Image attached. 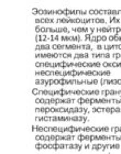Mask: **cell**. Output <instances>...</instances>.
Wrapping results in <instances>:
<instances>
[{
	"label": "cell",
	"instance_id": "484cf974",
	"mask_svg": "<svg viewBox=\"0 0 121 154\" xmlns=\"http://www.w3.org/2000/svg\"><path fill=\"white\" fill-rule=\"evenodd\" d=\"M112 55L109 54V53H92V57H104V58H108L111 57Z\"/></svg>",
	"mask_w": 121,
	"mask_h": 154
},
{
	"label": "cell",
	"instance_id": "e0dca14e",
	"mask_svg": "<svg viewBox=\"0 0 121 154\" xmlns=\"http://www.w3.org/2000/svg\"><path fill=\"white\" fill-rule=\"evenodd\" d=\"M92 33H88V34H86L85 35V38H84V41L86 40V41L88 42H99V41H106L107 40V38H106L105 35H95V36H92Z\"/></svg>",
	"mask_w": 121,
	"mask_h": 154
},
{
	"label": "cell",
	"instance_id": "9c48e42d",
	"mask_svg": "<svg viewBox=\"0 0 121 154\" xmlns=\"http://www.w3.org/2000/svg\"><path fill=\"white\" fill-rule=\"evenodd\" d=\"M35 148L40 150V149H53V150H57V149H76L80 150L82 148H85L82 144H36Z\"/></svg>",
	"mask_w": 121,
	"mask_h": 154
},
{
	"label": "cell",
	"instance_id": "1f68e13d",
	"mask_svg": "<svg viewBox=\"0 0 121 154\" xmlns=\"http://www.w3.org/2000/svg\"><path fill=\"white\" fill-rule=\"evenodd\" d=\"M112 57H115V58H121V54H118V53H116V54H112Z\"/></svg>",
	"mask_w": 121,
	"mask_h": 154
},
{
	"label": "cell",
	"instance_id": "cb8c5ba5",
	"mask_svg": "<svg viewBox=\"0 0 121 154\" xmlns=\"http://www.w3.org/2000/svg\"><path fill=\"white\" fill-rule=\"evenodd\" d=\"M98 50H101V48H105V50H115V48H118V50H121V45H98L97 46Z\"/></svg>",
	"mask_w": 121,
	"mask_h": 154
},
{
	"label": "cell",
	"instance_id": "52a82bcc",
	"mask_svg": "<svg viewBox=\"0 0 121 154\" xmlns=\"http://www.w3.org/2000/svg\"><path fill=\"white\" fill-rule=\"evenodd\" d=\"M55 22L57 23H64V24H68V23H83V24H89V23H105L104 19H96V18H89V19H70V18H60L57 19Z\"/></svg>",
	"mask_w": 121,
	"mask_h": 154
},
{
	"label": "cell",
	"instance_id": "7402d4cb",
	"mask_svg": "<svg viewBox=\"0 0 121 154\" xmlns=\"http://www.w3.org/2000/svg\"><path fill=\"white\" fill-rule=\"evenodd\" d=\"M73 31L76 33H94L95 32V28H73Z\"/></svg>",
	"mask_w": 121,
	"mask_h": 154
},
{
	"label": "cell",
	"instance_id": "f546056e",
	"mask_svg": "<svg viewBox=\"0 0 121 154\" xmlns=\"http://www.w3.org/2000/svg\"><path fill=\"white\" fill-rule=\"evenodd\" d=\"M50 44H45V45H38L36 48H35V51H40V50H50Z\"/></svg>",
	"mask_w": 121,
	"mask_h": 154
},
{
	"label": "cell",
	"instance_id": "5bb4252c",
	"mask_svg": "<svg viewBox=\"0 0 121 154\" xmlns=\"http://www.w3.org/2000/svg\"><path fill=\"white\" fill-rule=\"evenodd\" d=\"M75 99H60V98H53V99H35V103L39 105H58V103H73Z\"/></svg>",
	"mask_w": 121,
	"mask_h": 154
},
{
	"label": "cell",
	"instance_id": "ba28073f",
	"mask_svg": "<svg viewBox=\"0 0 121 154\" xmlns=\"http://www.w3.org/2000/svg\"><path fill=\"white\" fill-rule=\"evenodd\" d=\"M36 121H79L86 122V117H36Z\"/></svg>",
	"mask_w": 121,
	"mask_h": 154
},
{
	"label": "cell",
	"instance_id": "30bf717a",
	"mask_svg": "<svg viewBox=\"0 0 121 154\" xmlns=\"http://www.w3.org/2000/svg\"><path fill=\"white\" fill-rule=\"evenodd\" d=\"M74 139H76L73 135H66V137H60V135H36L35 140L36 141H52V142H58V141H72Z\"/></svg>",
	"mask_w": 121,
	"mask_h": 154
},
{
	"label": "cell",
	"instance_id": "8fae6325",
	"mask_svg": "<svg viewBox=\"0 0 121 154\" xmlns=\"http://www.w3.org/2000/svg\"><path fill=\"white\" fill-rule=\"evenodd\" d=\"M52 48L54 50H90L89 44H53Z\"/></svg>",
	"mask_w": 121,
	"mask_h": 154
},
{
	"label": "cell",
	"instance_id": "83f0119b",
	"mask_svg": "<svg viewBox=\"0 0 121 154\" xmlns=\"http://www.w3.org/2000/svg\"><path fill=\"white\" fill-rule=\"evenodd\" d=\"M104 67H121V63H102Z\"/></svg>",
	"mask_w": 121,
	"mask_h": 154
},
{
	"label": "cell",
	"instance_id": "7c38bea8",
	"mask_svg": "<svg viewBox=\"0 0 121 154\" xmlns=\"http://www.w3.org/2000/svg\"><path fill=\"white\" fill-rule=\"evenodd\" d=\"M77 103H79L80 105L83 103H89V105H94V103H121V101L115 99H94V98H78Z\"/></svg>",
	"mask_w": 121,
	"mask_h": 154
},
{
	"label": "cell",
	"instance_id": "6da1fadb",
	"mask_svg": "<svg viewBox=\"0 0 121 154\" xmlns=\"http://www.w3.org/2000/svg\"><path fill=\"white\" fill-rule=\"evenodd\" d=\"M36 76H109L111 75L110 71H76V69H70V71H41L35 73Z\"/></svg>",
	"mask_w": 121,
	"mask_h": 154
},
{
	"label": "cell",
	"instance_id": "4316f807",
	"mask_svg": "<svg viewBox=\"0 0 121 154\" xmlns=\"http://www.w3.org/2000/svg\"><path fill=\"white\" fill-rule=\"evenodd\" d=\"M36 23H54L55 21L53 19H50V18H45V19H36L35 20Z\"/></svg>",
	"mask_w": 121,
	"mask_h": 154
},
{
	"label": "cell",
	"instance_id": "2e32d148",
	"mask_svg": "<svg viewBox=\"0 0 121 154\" xmlns=\"http://www.w3.org/2000/svg\"><path fill=\"white\" fill-rule=\"evenodd\" d=\"M35 57L36 58H58V57L70 58L72 57V54L70 53H36Z\"/></svg>",
	"mask_w": 121,
	"mask_h": 154
},
{
	"label": "cell",
	"instance_id": "ac0fdd59",
	"mask_svg": "<svg viewBox=\"0 0 121 154\" xmlns=\"http://www.w3.org/2000/svg\"><path fill=\"white\" fill-rule=\"evenodd\" d=\"M90 14H121V11H115V10H89Z\"/></svg>",
	"mask_w": 121,
	"mask_h": 154
},
{
	"label": "cell",
	"instance_id": "5b68a950",
	"mask_svg": "<svg viewBox=\"0 0 121 154\" xmlns=\"http://www.w3.org/2000/svg\"><path fill=\"white\" fill-rule=\"evenodd\" d=\"M87 13L86 10H70V9H60V10H46V9H35L32 10V14L34 16H43V14H58V16H65L70 17L75 16V14H79V16H85Z\"/></svg>",
	"mask_w": 121,
	"mask_h": 154
},
{
	"label": "cell",
	"instance_id": "8992f818",
	"mask_svg": "<svg viewBox=\"0 0 121 154\" xmlns=\"http://www.w3.org/2000/svg\"><path fill=\"white\" fill-rule=\"evenodd\" d=\"M87 108H36L35 112L38 113H89Z\"/></svg>",
	"mask_w": 121,
	"mask_h": 154
},
{
	"label": "cell",
	"instance_id": "603a6c76",
	"mask_svg": "<svg viewBox=\"0 0 121 154\" xmlns=\"http://www.w3.org/2000/svg\"><path fill=\"white\" fill-rule=\"evenodd\" d=\"M100 94L105 95V96H111V95H120L121 96V91L119 90H101Z\"/></svg>",
	"mask_w": 121,
	"mask_h": 154
},
{
	"label": "cell",
	"instance_id": "f1b7e54d",
	"mask_svg": "<svg viewBox=\"0 0 121 154\" xmlns=\"http://www.w3.org/2000/svg\"><path fill=\"white\" fill-rule=\"evenodd\" d=\"M89 54L88 53H82V54H75L74 55V60H79V58H88Z\"/></svg>",
	"mask_w": 121,
	"mask_h": 154
},
{
	"label": "cell",
	"instance_id": "d4e9b609",
	"mask_svg": "<svg viewBox=\"0 0 121 154\" xmlns=\"http://www.w3.org/2000/svg\"><path fill=\"white\" fill-rule=\"evenodd\" d=\"M101 85H107V84H121V79H101L100 80Z\"/></svg>",
	"mask_w": 121,
	"mask_h": 154
},
{
	"label": "cell",
	"instance_id": "44dd1931",
	"mask_svg": "<svg viewBox=\"0 0 121 154\" xmlns=\"http://www.w3.org/2000/svg\"><path fill=\"white\" fill-rule=\"evenodd\" d=\"M108 148H113V149H118L120 148L119 145H100V144H92V146H90V149H92V150H105V149H108Z\"/></svg>",
	"mask_w": 121,
	"mask_h": 154
},
{
	"label": "cell",
	"instance_id": "d6986e66",
	"mask_svg": "<svg viewBox=\"0 0 121 154\" xmlns=\"http://www.w3.org/2000/svg\"><path fill=\"white\" fill-rule=\"evenodd\" d=\"M92 112H121V109L119 108H92Z\"/></svg>",
	"mask_w": 121,
	"mask_h": 154
},
{
	"label": "cell",
	"instance_id": "277c9868",
	"mask_svg": "<svg viewBox=\"0 0 121 154\" xmlns=\"http://www.w3.org/2000/svg\"><path fill=\"white\" fill-rule=\"evenodd\" d=\"M97 79H74V78H67V77H60V78H50V79H36V85H94L97 84Z\"/></svg>",
	"mask_w": 121,
	"mask_h": 154
},
{
	"label": "cell",
	"instance_id": "ffe728a7",
	"mask_svg": "<svg viewBox=\"0 0 121 154\" xmlns=\"http://www.w3.org/2000/svg\"><path fill=\"white\" fill-rule=\"evenodd\" d=\"M60 41H73V42H80L83 41L82 36H60Z\"/></svg>",
	"mask_w": 121,
	"mask_h": 154
},
{
	"label": "cell",
	"instance_id": "7a4b0ae2",
	"mask_svg": "<svg viewBox=\"0 0 121 154\" xmlns=\"http://www.w3.org/2000/svg\"><path fill=\"white\" fill-rule=\"evenodd\" d=\"M36 67H48V68H70V67H99L101 64L99 62L96 63H87V62H38L35 64Z\"/></svg>",
	"mask_w": 121,
	"mask_h": 154
},
{
	"label": "cell",
	"instance_id": "4dcf8cb0",
	"mask_svg": "<svg viewBox=\"0 0 121 154\" xmlns=\"http://www.w3.org/2000/svg\"><path fill=\"white\" fill-rule=\"evenodd\" d=\"M110 41H121V36H116V35H111L109 38Z\"/></svg>",
	"mask_w": 121,
	"mask_h": 154
},
{
	"label": "cell",
	"instance_id": "3957f363",
	"mask_svg": "<svg viewBox=\"0 0 121 154\" xmlns=\"http://www.w3.org/2000/svg\"><path fill=\"white\" fill-rule=\"evenodd\" d=\"M33 95H45V96H67V95H76V96H97L100 94L99 90H65V89H58V90H40V89H32Z\"/></svg>",
	"mask_w": 121,
	"mask_h": 154
},
{
	"label": "cell",
	"instance_id": "4fadbf2b",
	"mask_svg": "<svg viewBox=\"0 0 121 154\" xmlns=\"http://www.w3.org/2000/svg\"><path fill=\"white\" fill-rule=\"evenodd\" d=\"M77 140L78 141H107V140H120L121 138H116V137H104V135H100V137H97V135H78L77 137Z\"/></svg>",
	"mask_w": 121,
	"mask_h": 154
},
{
	"label": "cell",
	"instance_id": "9a60e30c",
	"mask_svg": "<svg viewBox=\"0 0 121 154\" xmlns=\"http://www.w3.org/2000/svg\"><path fill=\"white\" fill-rule=\"evenodd\" d=\"M35 31L38 32V34H43V33H68L70 30L67 28H40L36 26Z\"/></svg>",
	"mask_w": 121,
	"mask_h": 154
}]
</instances>
